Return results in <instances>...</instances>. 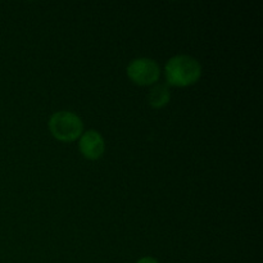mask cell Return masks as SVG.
Masks as SVG:
<instances>
[{
  "instance_id": "cell-1",
  "label": "cell",
  "mask_w": 263,
  "mask_h": 263,
  "mask_svg": "<svg viewBox=\"0 0 263 263\" xmlns=\"http://www.w3.org/2000/svg\"><path fill=\"white\" fill-rule=\"evenodd\" d=\"M164 73L168 84L179 87L189 86L202 76V66L194 57L180 54L167 62Z\"/></svg>"
},
{
  "instance_id": "cell-4",
  "label": "cell",
  "mask_w": 263,
  "mask_h": 263,
  "mask_svg": "<svg viewBox=\"0 0 263 263\" xmlns=\"http://www.w3.org/2000/svg\"><path fill=\"white\" fill-rule=\"evenodd\" d=\"M80 151L87 159L94 161V159L100 158L105 151L104 139L98 131H86L80 136Z\"/></svg>"
},
{
  "instance_id": "cell-3",
  "label": "cell",
  "mask_w": 263,
  "mask_h": 263,
  "mask_svg": "<svg viewBox=\"0 0 263 263\" xmlns=\"http://www.w3.org/2000/svg\"><path fill=\"white\" fill-rule=\"evenodd\" d=\"M127 74L135 84L148 86L158 81L161 68L154 59L138 58L128 64Z\"/></svg>"
},
{
  "instance_id": "cell-2",
  "label": "cell",
  "mask_w": 263,
  "mask_h": 263,
  "mask_svg": "<svg viewBox=\"0 0 263 263\" xmlns=\"http://www.w3.org/2000/svg\"><path fill=\"white\" fill-rule=\"evenodd\" d=\"M49 130L51 135L61 141H74L82 135L84 123L73 112L61 110L54 113L49 120Z\"/></svg>"
},
{
  "instance_id": "cell-5",
  "label": "cell",
  "mask_w": 263,
  "mask_h": 263,
  "mask_svg": "<svg viewBox=\"0 0 263 263\" xmlns=\"http://www.w3.org/2000/svg\"><path fill=\"white\" fill-rule=\"evenodd\" d=\"M170 98H171V92H170L168 86L159 84L151 90L148 95V102L153 108H162L170 102Z\"/></svg>"
},
{
  "instance_id": "cell-6",
  "label": "cell",
  "mask_w": 263,
  "mask_h": 263,
  "mask_svg": "<svg viewBox=\"0 0 263 263\" xmlns=\"http://www.w3.org/2000/svg\"><path fill=\"white\" fill-rule=\"evenodd\" d=\"M136 263H159V262L157 261L156 258H153V257H144V258L139 259Z\"/></svg>"
}]
</instances>
